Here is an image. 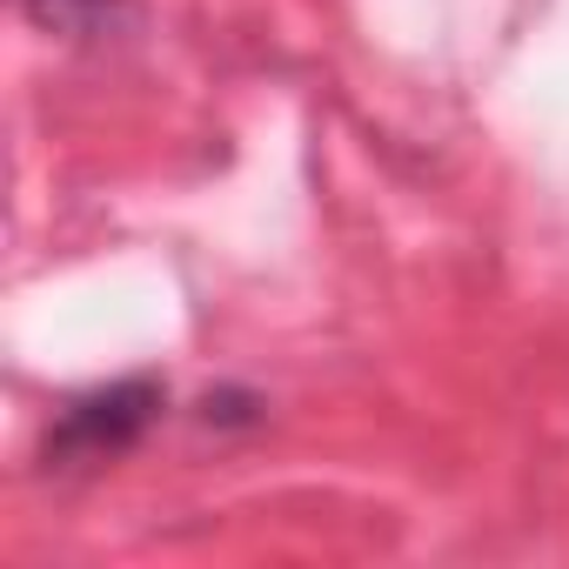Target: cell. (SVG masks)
<instances>
[{
    "mask_svg": "<svg viewBox=\"0 0 569 569\" xmlns=\"http://www.w3.org/2000/svg\"><path fill=\"white\" fill-rule=\"evenodd\" d=\"M168 389L154 376H134V382H114V389H94L81 402L61 409V422L48 429V462L54 469H81V462H108V456H128L148 422L161 416Z\"/></svg>",
    "mask_w": 569,
    "mask_h": 569,
    "instance_id": "cell-1",
    "label": "cell"
},
{
    "mask_svg": "<svg viewBox=\"0 0 569 569\" xmlns=\"http://www.w3.org/2000/svg\"><path fill=\"white\" fill-rule=\"evenodd\" d=\"M21 8L34 14V28L68 34V41L114 34V21H121V0H21Z\"/></svg>",
    "mask_w": 569,
    "mask_h": 569,
    "instance_id": "cell-2",
    "label": "cell"
}]
</instances>
